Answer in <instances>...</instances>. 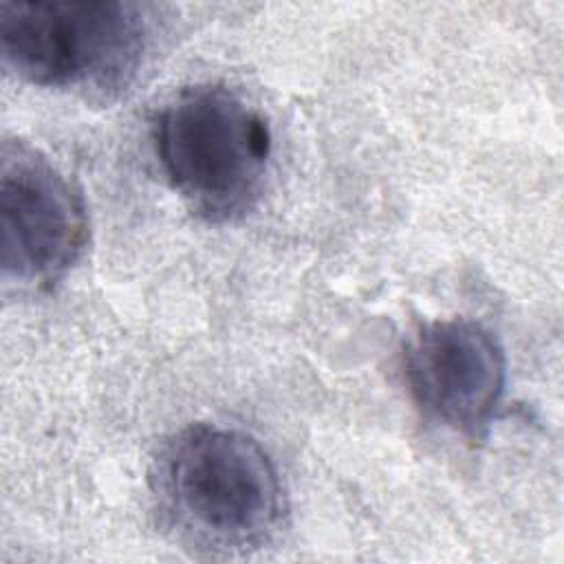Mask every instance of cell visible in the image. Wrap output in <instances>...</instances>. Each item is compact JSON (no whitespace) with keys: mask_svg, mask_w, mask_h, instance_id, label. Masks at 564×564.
I'll use <instances>...</instances> for the list:
<instances>
[{"mask_svg":"<svg viewBox=\"0 0 564 564\" xmlns=\"http://www.w3.org/2000/svg\"><path fill=\"white\" fill-rule=\"evenodd\" d=\"M0 234L2 278L24 289H51L88 242V212L77 185L20 141L2 145Z\"/></svg>","mask_w":564,"mask_h":564,"instance_id":"obj_4","label":"cell"},{"mask_svg":"<svg viewBox=\"0 0 564 564\" xmlns=\"http://www.w3.org/2000/svg\"><path fill=\"white\" fill-rule=\"evenodd\" d=\"M152 496L165 529L185 549L212 557L269 544L286 511L269 452L247 432L196 423L161 449Z\"/></svg>","mask_w":564,"mask_h":564,"instance_id":"obj_1","label":"cell"},{"mask_svg":"<svg viewBox=\"0 0 564 564\" xmlns=\"http://www.w3.org/2000/svg\"><path fill=\"white\" fill-rule=\"evenodd\" d=\"M159 165L185 205L209 223L245 216L258 200L271 159L262 112L223 84L172 95L152 123Z\"/></svg>","mask_w":564,"mask_h":564,"instance_id":"obj_2","label":"cell"},{"mask_svg":"<svg viewBox=\"0 0 564 564\" xmlns=\"http://www.w3.org/2000/svg\"><path fill=\"white\" fill-rule=\"evenodd\" d=\"M148 7L139 2H2V64L20 79L90 95H115L150 46Z\"/></svg>","mask_w":564,"mask_h":564,"instance_id":"obj_3","label":"cell"},{"mask_svg":"<svg viewBox=\"0 0 564 564\" xmlns=\"http://www.w3.org/2000/svg\"><path fill=\"white\" fill-rule=\"evenodd\" d=\"M403 375L427 419L478 438L505 397L507 361L482 324L452 317L419 326L403 350Z\"/></svg>","mask_w":564,"mask_h":564,"instance_id":"obj_5","label":"cell"}]
</instances>
